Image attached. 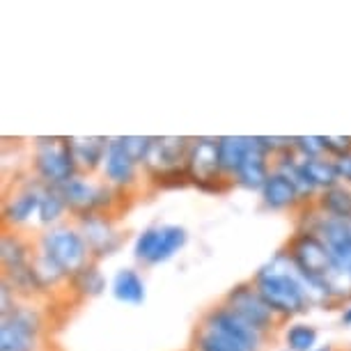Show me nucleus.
Returning <instances> with one entry per match:
<instances>
[{"label":"nucleus","mask_w":351,"mask_h":351,"mask_svg":"<svg viewBox=\"0 0 351 351\" xmlns=\"http://www.w3.org/2000/svg\"><path fill=\"white\" fill-rule=\"evenodd\" d=\"M250 280L280 322L294 319L310 310L303 278L282 248L264 267L257 269V274Z\"/></svg>","instance_id":"nucleus-1"},{"label":"nucleus","mask_w":351,"mask_h":351,"mask_svg":"<svg viewBox=\"0 0 351 351\" xmlns=\"http://www.w3.org/2000/svg\"><path fill=\"white\" fill-rule=\"evenodd\" d=\"M191 143H193V138H186V136H154L152 138V147L143 163V170L154 186L177 189V186L191 184L189 172H186Z\"/></svg>","instance_id":"nucleus-2"},{"label":"nucleus","mask_w":351,"mask_h":351,"mask_svg":"<svg viewBox=\"0 0 351 351\" xmlns=\"http://www.w3.org/2000/svg\"><path fill=\"white\" fill-rule=\"evenodd\" d=\"M35 243L69 278H74L78 271H83L88 264L95 262L76 223H60L56 228L44 230L35 239Z\"/></svg>","instance_id":"nucleus-3"},{"label":"nucleus","mask_w":351,"mask_h":351,"mask_svg":"<svg viewBox=\"0 0 351 351\" xmlns=\"http://www.w3.org/2000/svg\"><path fill=\"white\" fill-rule=\"evenodd\" d=\"M32 149H35L32 152V177L37 182L46 184V186H64L78 177L69 138H35Z\"/></svg>","instance_id":"nucleus-4"},{"label":"nucleus","mask_w":351,"mask_h":351,"mask_svg":"<svg viewBox=\"0 0 351 351\" xmlns=\"http://www.w3.org/2000/svg\"><path fill=\"white\" fill-rule=\"evenodd\" d=\"M189 182L207 193H225L234 186L230 177L223 175L221 156H218V138L200 136L193 138L186 161Z\"/></svg>","instance_id":"nucleus-5"},{"label":"nucleus","mask_w":351,"mask_h":351,"mask_svg":"<svg viewBox=\"0 0 351 351\" xmlns=\"http://www.w3.org/2000/svg\"><path fill=\"white\" fill-rule=\"evenodd\" d=\"M42 333V313L21 301L12 313L0 317V351H39Z\"/></svg>","instance_id":"nucleus-6"},{"label":"nucleus","mask_w":351,"mask_h":351,"mask_svg":"<svg viewBox=\"0 0 351 351\" xmlns=\"http://www.w3.org/2000/svg\"><path fill=\"white\" fill-rule=\"evenodd\" d=\"M282 250L289 255V260L296 267V271H299L303 278H310V280H324L328 271L335 267L333 255H330V248L326 246V241L310 230L296 228V232L287 239Z\"/></svg>","instance_id":"nucleus-7"},{"label":"nucleus","mask_w":351,"mask_h":351,"mask_svg":"<svg viewBox=\"0 0 351 351\" xmlns=\"http://www.w3.org/2000/svg\"><path fill=\"white\" fill-rule=\"evenodd\" d=\"M223 303L264 337H269L282 324L276 317L274 310L267 306V301L260 296V291H257L253 280L237 282L234 287L228 289V294L223 296Z\"/></svg>","instance_id":"nucleus-8"},{"label":"nucleus","mask_w":351,"mask_h":351,"mask_svg":"<svg viewBox=\"0 0 351 351\" xmlns=\"http://www.w3.org/2000/svg\"><path fill=\"white\" fill-rule=\"evenodd\" d=\"M200 324L207 326L209 330H214L216 335H221L223 340H228L230 344H234L241 351H264L267 340L262 333H257L253 326H248L237 313L225 306V303H216L211 306L207 313L200 317Z\"/></svg>","instance_id":"nucleus-9"},{"label":"nucleus","mask_w":351,"mask_h":351,"mask_svg":"<svg viewBox=\"0 0 351 351\" xmlns=\"http://www.w3.org/2000/svg\"><path fill=\"white\" fill-rule=\"evenodd\" d=\"M74 223L78 225V230H81L83 239L90 248L92 260L97 264L101 262L104 257L115 255L117 250L124 246V241H127V234H122V232L115 228L112 218H108V216L95 214V216L78 218Z\"/></svg>","instance_id":"nucleus-10"},{"label":"nucleus","mask_w":351,"mask_h":351,"mask_svg":"<svg viewBox=\"0 0 351 351\" xmlns=\"http://www.w3.org/2000/svg\"><path fill=\"white\" fill-rule=\"evenodd\" d=\"M39 200H42V182H37L35 177L16 186L3 202V228L19 230L28 223L32 216L39 214Z\"/></svg>","instance_id":"nucleus-11"},{"label":"nucleus","mask_w":351,"mask_h":351,"mask_svg":"<svg viewBox=\"0 0 351 351\" xmlns=\"http://www.w3.org/2000/svg\"><path fill=\"white\" fill-rule=\"evenodd\" d=\"M141 168L143 165L124 149L120 138H110L108 152H106V161H104V180L108 182L110 186L129 193L131 189L138 186Z\"/></svg>","instance_id":"nucleus-12"},{"label":"nucleus","mask_w":351,"mask_h":351,"mask_svg":"<svg viewBox=\"0 0 351 351\" xmlns=\"http://www.w3.org/2000/svg\"><path fill=\"white\" fill-rule=\"evenodd\" d=\"M271 172H274V156L264 149V145L260 143V136H255L253 147H250L246 158H243L241 165L234 172V186L246 189V191H257V193H260Z\"/></svg>","instance_id":"nucleus-13"},{"label":"nucleus","mask_w":351,"mask_h":351,"mask_svg":"<svg viewBox=\"0 0 351 351\" xmlns=\"http://www.w3.org/2000/svg\"><path fill=\"white\" fill-rule=\"evenodd\" d=\"M260 197H262L264 209H269V211H296L303 207L299 191H296L294 184L278 170H274L269 175L267 184H264L260 191Z\"/></svg>","instance_id":"nucleus-14"},{"label":"nucleus","mask_w":351,"mask_h":351,"mask_svg":"<svg viewBox=\"0 0 351 351\" xmlns=\"http://www.w3.org/2000/svg\"><path fill=\"white\" fill-rule=\"evenodd\" d=\"M108 143L110 138L104 136H71L69 145H71V154H74L78 175L90 177L92 172H97L99 168H104L106 161V152H108Z\"/></svg>","instance_id":"nucleus-15"},{"label":"nucleus","mask_w":351,"mask_h":351,"mask_svg":"<svg viewBox=\"0 0 351 351\" xmlns=\"http://www.w3.org/2000/svg\"><path fill=\"white\" fill-rule=\"evenodd\" d=\"M35 253V239H25L19 230L3 228L0 237V262H3V274H12L19 269H28Z\"/></svg>","instance_id":"nucleus-16"},{"label":"nucleus","mask_w":351,"mask_h":351,"mask_svg":"<svg viewBox=\"0 0 351 351\" xmlns=\"http://www.w3.org/2000/svg\"><path fill=\"white\" fill-rule=\"evenodd\" d=\"M186 241H189V232L182 225H156L154 250H152L147 267H156L161 262H168L170 257H175L186 246Z\"/></svg>","instance_id":"nucleus-17"},{"label":"nucleus","mask_w":351,"mask_h":351,"mask_svg":"<svg viewBox=\"0 0 351 351\" xmlns=\"http://www.w3.org/2000/svg\"><path fill=\"white\" fill-rule=\"evenodd\" d=\"M255 136H221L218 138V156H221V170L225 177L234 182V172L253 147Z\"/></svg>","instance_id":"nucleus-18"},{"label":"nucleus","mask_w":351,"mask_h":351,"mask_svg":"<svg viewBox=\"0 0 351 351\" xmlns=\"http://www.w3.org/2000/svg\"><path fill=\"white\" fill-rule=\"evenodd\" d=\"M112 296L122 303H129V306H141L145 303V280L141 278L136 269H120L112 278Z\"/></svg>","instance_id":"nucleus-19"},{"label":"nucleus","mask_w":351,"mask_h":351,"mask_svg":"<svg viewBox=\"0 0 351 351\" xmlns=\"http://www.w3.org/2000/svg\"><path fill=\"white\" fill-rule=\"evenodd\" d=\"M301 168L306 172L310 184L324 193V191L333 189L340 184V175L335 168V158L330 156H319V158H301Z\"/></svg>","instance_id":"nucleus-20"},{"label":"nucleus","mask_w":351,"mask_h":351,"mask_svg":"<svg viewBox=\"0 0 351 351\" xmlns=\"http://www.w3.org/2000/svg\"><path fill=\"white\" fill-rule=\"evenodd\" d=\"M39 223L46 228H56L64 221V216H69L67 200L62 195L60 186H46L42 184V200H39Z\"/></svg>","instance_id":"nucleus-21"},{"label":"nucleus","mask_w":351,"mask_h":351,"mask_svg":"<svg viewBox=\"0 0 351 351\" xmlns=\"http://www.w3.org/2000/svg\"><path fill=\"white\" fill-rule=\"evenodd\" d=\"M315 207L330 218H342V221H351V186L337 184V186L324 191L317 195Z\"/></svg>","instance_id":"nucleus-22"},{"label":"nucleus","mask_w":351,"mask_h":351,"mask_svg":"<svg viewBox=\"0 0 351 351\" xmlns=\"http://www.w3.org/2000/svg\"><path fill=\"white\" fill-rule=\"evenodd\" d=\"M106 289V278L99 271V264L92 262L88 264L83 271L71 278V291L78 296V299H97L99 294H104Z\"/></svg>","instance_id":"nucleus-23"},{"label":"nucleus","mask_w":351,"mask_h":351,"mask_svg":"<svg viewBox=\"0 0 351 351\" xmlns=\"http://www.w3.org/2000/svg\"><path fill=\"white\" fill-rule=\"evenodd\" d=\"M317 333L315 326L310 324H303V322H296L287 326L285 330V344H287V351H315V344H317Z\"/></svg>","instance_id":"nucleus-24"},{"label":"nucleus","mask_w":351,"mask_h":351,"mask_svg":"<svg viewBox=\"0 0 351 351\" xmlns=\"http://www.w3.org/2000/svg\"><path fill=\"white\" fill-rule=\"evenodd\" d=\"M191 351H241L228 340H223L221 335H216L214 330L202 326L200 322L195 324L193 335H191Z\"/></svg>","instance_id":"nucleus-25"},{"label":"nucleus","mask_w":351,"mask_h":351,"mask_svg":"<svg viewBox=\"0 0 351 351\" xmlns=\"http://www.w3.org/2000/svg\"><path fill=\"white\" fill-rule=\"evenodd\" d=\"M294 152L299 158H319L326 156L324 136H294Z\"/></svg>","instance_id":"nucleus-26"},{"label":"nucleus","mask_w":351,"mask_h":351,"mask_svg":"<svg viewBox=\"0 0 351 351\" xmlns=\"http://www.w3.org/2000/svg\"><path fill=\"white\" fill-rule=\"evenodd\" d=\"M154 239H156V225H149V228H145L141 234L136 237L134 257H136V262L143 264V267H147V262L152 257V250H154Z\"/></svg>","instance_id":"nucleus-27"},{"label":"nucleus","mask_w":351,"mask_h":351,"mask_svg":"<svg viewBox=\"0 0 351 351\" xmlns=\"http://www.w3.org/2000/svg\"><path fill=\"white\" fill-rule=\"evenodd\" d=\"M152 138H154V136H120V141L124 145V149H127L129 154L143 165L145 158H147V154H149Z\"/></svg>","instance_id":"nucleus-28"},{"label":"nucleus","mask_w":351,"mask_h":351,"mask_svg":"<svg viewBox=\"0 0 351 351\" xmlns=\"http://www.w3.org/2000/svg\"><path fill=\"white\" fill-rule=\"evenodd\" d=\"M324 147H326V156L342 158L351 154V136H324Z\"/></svg>","instance_id":"nucleus-29"},{"label":"nucleus","mask_w":351,"mask_h":351,"mask_svg":"<svg viewBox=\"0 0 351 351\" xmlns=\"http://www.w3.org/2000/svg\"><path fill=\"white\" fill-rule=\"evenodd\" d=\"M335 168H337V175H340V184L351 186V154L335 158Z\"/></svg>","instance_id":"nucleus-30"},{"label":"nucleus","mask_w":351,"mask_h":351,"mask_svg":"<svg viewBox=\"0 0 351 351\" xmlns=\"http://www.w3.org/2000/svg\"><path fill=\"white\" fill-rule=\"evenodd\" d=\"M340 324H342V326H351V301L342 308V313H340Z\"/></svg>","instance_id":"nucleus-31"},{"label":"nucleus","mask_w":351,"mask_h":351,"mask_svg":"<svg viewBox=\"0 0 351 351\" xmlns=\"http://www.w3.org/2000/svg\"><path fill=\"white\" fill-rule=\"evenodd\" d=\"M315 351H335V347H333V344H324V347L315 349Z\"/></svg>","instance_id":"nucleus-32"},{"label":"nucleus","mask_w":351,"mask_h":351,"mask_svg":"<svg viewBox=\"0 0 351 351\" xmlns=\"http://www.w3.org/2000/svg\"><path fill=\"white\" fill-rule=\"evenodd\" d=\"M189 351H191V349H189Z\"/></svg>","instance_id":"nucleus-33"}]
</instances>
